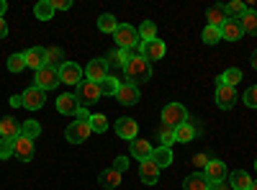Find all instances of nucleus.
Instances as JSON below:
<instances>
[{"instance_id": "f257e3e1", "label": "nucleus", "mask_w": 257, "mask_h": 190, "mask_svg": "<svg viewBox=\"0 0 257 190\" xmlns=\"http://www.w3.org/2000/svg\"><path fill=\"white\" fill-rule=\"evenodd\" d=\"M123 75H126V82L128 85H142V82H147L149 77H152V62H147L142 54H134L132 59L123 65Z\"/></svg>"}, {"instance_id": "f03ea898", "label": "nucleus", "mask_w": 257, "mask_h": 190, "mask_svg": "<svg viewBox=\"0 0 257 190\" xmlns=\"http://www.w3.org/2000/svg\"><path fill=\"white\" fill-rule=\"evenodd\" d=\"M162 123L170 126V129H178V126L188 123L185 105H180V103H167L165 108H162Z\"/></svg>"}, {"instance_id": "7ed1b4c3", "label": "nucleus", "mask_w": 257, "mask_h": 190, "mask_svg": "<svg viewBox=\"0 0 257 190\" xmlns=\"http://www.w3.org/2000/svg\"><path fill=\"white\" fill-rule=\"evenodd\" d=\"M113 39H116L118 49H132V52L139 47V41H142V39H139V31H137L134 26H128V24H118Z\"/></svg>"}, {"instance_id": "20e7f679", "label": "nucleus", "mask_w": 257, "mask_h": 190, "mask_svg": "<svg viewBox=\"0 0 257 190\" xmlns=\"http://www.w3.org/2000/svg\"><path fill=\"white\" fill-rule=\"evenodd\" d=\"M77 103L82 105V108H88V105L98 103L100 98V90H98V82H90V80H82L80 85H77V93H75Z\"/></svg>"}, {"instance_id": "39448f33", "label": "nucleus", "mask_w": 257, "mask_h": 190, "mask_svg": "<svg viewBox=\"0 0 257 190\" xmlns=\"http://www.w3.org/2000/svg\"><path fill=\"white\" fill-rule=\"evenodd\" d=\"M34 82H36V88H41V90H54L57 85H62V80H59V70L57 67H41L39 72H36V77H34Z\"/></svg>"}, {"instance_id": "423d86ee", "label": "nucleus", "mask_w": 257, "mask_h": 190, "mask_svg": "<svg viewBox=\"0 0 257 190\" xmlns=\"http://www.w3.org/2000/svg\"><path fill=\"white\" fill-rule=\"evenodd\" d=\"M167 52L165 47V41L160 39H152V41H139V47H137V54H142L147 62H155V59H162Z\"/></svg>"}, {"instance_id": "0eeeda50", "label": "nucleus", "mask_w": 257, "mask_h": 190, "mask_svg": "<svg viewBox=\"0 0 257 190\" xmlns=\"http://www.w3.org/2000/svg\"><path fill=\"white\" fill-rule=\"evenodd\" d=\"M90 134H93L90 121H77V118H75V123L67 126V131H64V136H67L70 144H82V141H88Z\"/></svg>"}, {"instance_id": "6e6552de", "label": "nucleus", "mask_w": 257, "mask_h": 190, "mask_svg": "<svg viewBox=\"0 0 257 190\" xmlns=\"http://www.w3.org/2000/svg\"><path fill=\"white\" fill-rule=\"evenodd\" d=\"M82 75H85V70L80 65H75V62H64V65L59 67V80L67 82V85H80Z\"/></svg>"}, {"instance_id": "1a4fd4ad", "label": "nucleus", "mask_w": 257, "mask_h": 190, "mask_svg": "<svg viewBox=\"0 0 257 190\" xmlns=\"http://www.w3.org/2000/svg\"><path fill=\"white\" fill-rule=\"evenodd\" d=\"M21 98H24V105L29 111H39L41 105H44L47 100V90H41V88H26V93H21Z\"/></svg>"}, {"instance_id": "9d476101", "label": "nucleus", "mask_w": 257, "mask_h": 190, "mask_svg": "<svg viewBox=\"0 0 257 190\" xmlns=\"http://www.w3.org/2000/svg\"><path fill=\"white\" fill-rule=\"evenodd\" d=\"M85 77H88L90 82H103L105 77H108V62H105V59L88 62V67H85Z\"/></svg>"}, {"instance_id": "9b49d317", "label": "nucleus", "mask_w": 257, "mask_h": 190, "mask_svg": "<svg viewBox=\"0 0 257 190\" xmlns=\"http://www.w3.org/2000/svg\"><path fill=\"white\" fill-rule=\"evenodd\" d=\"M216 82H219V80H216ZM234 103H237V93H234V88L219 82V85H216V105H219L221 111H229Z\"/></svg>"}, {"instance_id": "f8f14e48", "label": "nucleus", "mask_w": 257, "mask_h": 190, "mask_svg": "<svg viewBox=\"0 0 257 190\" xmlns=\"http://www.w3.org/2000/svg\"><path fill=\"white\" fill-rule=\"evenodd\" d=\"M116 134L121 136V139H126V141H134L137 139V134H139V123L134 121V118H118L116 121Z\"/></svg>"}, {"instance_id": "ddd939ff", "label": "nucleus", "mask_w": 257, "mask_h": 190, "mask_svg": "<svg viewBox=\"0 0 257 190\" xmlns=\"http://www.w3.org/2000/svg\"><path fill=\"white\" fill-rule=\"evenodd\" d=\"M203 175H206V180H208L211 185H213V182H224V180H226V164H224L221 159H211V162L206 164Z\"/></svg>"}, {"instance_id": "4468645a", "label": "nucleus", "mask_w": 257, "mask_h": 190, "mask_svg": "<svg viewBox=\"0 0 257 190\" xmlns=\"http://www.w3.org/2000/svg\"><path fill=\"white\" fill-rule=\"evenodd\" d=\"M13 154H16L21 162H29V159L34 157V141L21 134V136L13 141Z\"/></svg>"}, {"instance_id": "2eb2a0df", "label": "nucleus", "mask_w": 257, "mask_h": 190, "mask_svg": "<svg viewBox=\"0 0 257 190\" xmlns=\"http://www.w3.org/2000/svg\"><path fill=\"white\" fill-rule=\"evenodd\" d=\"M116 100L121 105H137L139 103V88L137 85H128V82H121V88L116 93Z\"/></svg>"}, {"instance_id": "dca6fc26", "label": "nucleus", "mask_w": 257, "mask_h": 190, "mask_svg": "<svg viewBox=\"0 0 257 190\" xmlns=\"http://www.w3.org/2000/svg\"><path fill=\"white\" fill-rule=\"evenodd\" d=\"M24 57H26V67H31V70H41V67H47V49H41V47H34V49H29V52H24Z\"/></svg>"}, {"instance_id": "f3484780", "label": "nucleus", "mask_w": 257, "mask_h": 190, "mask_svg": "<svg viewBox=\"0 0 257 190\" xmlns=\"http://www.w3.org/2000/svg\"><path fill=\"white\" fill-rule=\"evenodd\" d=\"M139 177H142L144 185H155V182L160 180V167H157L152 159H144V162L139 164Z\"/></svg>"}, {"instance_id": "a211bd4d", "label": "nucleus", "mask_w": 257, "mask_h": 190, "mask_svg": "<svg viewBox=\"0 0 257 190\" xmlns=\"http://www.w3.org/2000/svg\"><path fill=\"white\" fill-rule=\"evenodd\" d=\"M77 108H80V103H77V98H75V95L64 93V95H59V98H57V111H59V113H64V116H75V113H77Z\"/></svg>"}, {"instance_id": "6ab92c4d", "label": "nucleus", "mask_w": 257, "mask_h": 190, "mask_svg": "<svg viewBox=\"0 0 257 190\" xmlns=\"http://www.w3.org/2000/svg\"><path fill=\"white\" fill-rule=\"evenodd\" d=\"M0 134H3V139L16 141V139L21 136V123H18L13 116H6L3 121H0Z\"/></svg>"}, {"instance_id": "aec40b11", "label": "nucleus", "mask_w": 257, "mask_h": 190, "mask_svg": "<svg viewBox=\"0 0 257 190\" xmlns=\"http://www.w3.org/2000/svg\"><path fill=\"white\" fill-rule=\"evenodd\" d=\"M152 152H155V146L149 144L147 139H134V141H132V154H134L139 162L149 159V157H152Z\"/></svg>"}, {"instance_id": "412c9836", "label": "nucleus", "mask_w": 257, "mask_h": 190, "mask_svg": "<svg viewBox=\"0 0 257 190\" xmlns=\"http://www.w3.org/2000/svg\"><path fill=\"white\" fill-rule=\"evenodd\" d=\"M244 36V31H242V24L239 21H226V24L221 26V39H226V41H239Z\"/></svg>"}, {"instance_id": "4be33fe9", "label": "nucleus", "mask_w": 257, "mask_h": 190, "mask_svg": "<svg viewBox=\"0 0 257 190\" xmlns=\"http://www.w3.org/2000/svg\"><path fill=\"white\" fill-rule=\"evenodd\" d=\"M183 190H211V182L206 180V175H203V172H193V175H188V177H185Z\"/></svg>"}, {"instance_id": "5701e85b", "label": "nucleus", "mask_w": 257, "mask_h": 190, "mask_svg": "<svg viewBox=\"0 0 257 190\" xmlns=\"http://www.w3.org/2000/svg\"><path fill=\"white\" fill-rule=\"evenodd\" d=\"M149 159H152L160 170H162V167H170V164H173V149H170V146H155V152H152Z\"/></svg>"}, {"instance_id": "b1692460", "label": "nucleus", "mask_w": 257, "mask_h": 190, "mask_svg": "<svg viewBox=\"0 0 257 190\" xmlns=\"http://www.w3.org/2000/svg\"><path fill=\"white\" fill-rule=\"evenodd\" d=\"M206 18H208V26H213V29H221L226 21H229L226 13H224V6H211L206 11Z\"/></svg>"}, {"instance_id": "393cba45", "label": "nucleus", "mask_w": 257, "mask_h": 190, "mask_svg": "<svg viewBox=\"0 0 257 190\" xmlns=\"http://www.w3.org/2000/svg\"><path fill=\"white\" fill-rule=\"evenodd\" d=\"M98 182H100L105 190H113V187L121 185V172H116L113 167H108V170H103V172L98 175Z\"/></svg>"}, {"instance_id": "a878e982", "label": "nucleus", "mask_w": 257, "mask_h": 190, "mask_svg": "<svg viewBox=\"0 0 257 190\" xmlns=\"http://www.w3.org/2000/svg\"><path fill=\"white\" fill-rule=\"evenodd\" d=\"M229 185H231V190H249L252 177H249L244 170H234L231 177H229Z\"/></svg>"}, {"instance_id": "bb28decb", "label": "nucleus", "mask_w": 257, "mask_h": 190, "mask_svg": "<svg viewBox=\"0 0 257 190\" xmlns=\"http://www.w3.org/2000/svg\"><path fill=\"white\" fill-rule=\"evenodd\" d=\"M224 13H226V18H231V21H239V18L247 13V6L242 3V0H231V3L224 6Z\"/></svg>"}, {"instance_id": "cd10ccee", "label": "nucleus", "mask_w": 257, "mask_h": 190, "mask_svg": "<svg viewBox=\"0 0 257 190\" xmlns=\"http://www.w3.org/2000/svg\"><path fill=\"white\" fill-rule=\"evenodd\" d=\"M239 24H242V31H244V34L257 36V11H249V8H247V13L239 18Z\"/></svg>"}, {"instance_id": "c85d7f7f", "label": "nucleus", "mask_w": 257, "mask_h": 190, "mask_svg": "<svg viewBox=\"0 0 257 190\" xmlns=\"http://www.w3.org/2000/svg\"><path fill=\"white\" fill-rule=\"evenodd\" d=\"M34 16H36L39 21H52V16H54L52 0H41V3H36V6H34Z\"/></svg>"}, {"instance_id": "c756f323", "label": "nucleus", "mask_w": 257, "mask_h": 190, "mask_svg": "<svg viewBox=\"0 0 257 190\" xmlns=\"http://www.w3.org/2000/svg\"><path fill=\"white\" fill-rule=\"evenodd\" d=\"M132 57H134V52H132V49H116V52H111V54H108V59H105V62H108V65H116V67H123Z\"/></svg>"}, {"instance_id": "7c9ffc66", "label": "nucleus", "mask_w": 257, "mask_h": 190, "mask_svg": "<svg viewBox=\"0 0 257 190\" xmlns=\"http://www.w3.org/2000/svg\"><path fill=\"white\" fill-rule=\"evenodd\" d=\"M196 134H198L196 126L183 123V126H178V129H175V141H193V139H196Z\"/></svg>"}, {"instance_id": "2f4dec72", "label": "nucleus", "mask_w": 257, "mask_h": 190, "mask_svg": "<svg viewBox=\"0 0 257 190\" xmlns=\"http://www.w3.org/2000/svg\"><path fill=\"white\" fill-rule=\"evenodd\" d=\"M98 29H100L103 34H116V29H118V21H116L111 13H103V16L98 18Z\"/></svg>"}, {"instance_id": "473e14b6", "label": "nucleus", "mask_w": 257, "mask_h": 190, "mask_svg": "<svg viewBox=\"0 0 257 190\" xmlns=\"http://www.w3.org/2000/svg\"><path fill=\"white\" fill-rule=\"evenodd\" d=\"M118 88H121V82L116 80V77H105L103 82H98V90H100V95H116L118 93Z\"/></svg>"}, {"instance_id": "72a5a7b5", "label": "nucleus", "mask_w": 257, "mask_h": 190, "mask_svg": "<svg viewBox=\"0 0 257 190\" xmlns=\"http://www.w3.org/2000/svg\"><path fill=\"white\" fill-rule=\"evenodd\" d=\"M139 39H142V41L157 39V26H155V21H144V24L139 26Z\"/></svg>"}, {"instance_id": "f704fd0d", "label": "nucleus", "mask_w": 257, "mask_h": 190, "mask_svg": "<svg viewBox=\"0 0 257 190\" xmlns=\"http://www.w3.org/2000/svg\"><path fill=\"white\" fill-rule=\"evenodd\" d=\"M239 80H242V70H237V67H229V70L219 77V82H224V85H229V88H234Z\"/></svg>"}, {"instance_id": "c9c22d12", "label": "nucleus", "mask_w": 257, "mask_h": 190, "mask_svg": "<svg viewBox=\"0 0 257 190\" xmlns=\"http://www.w3.org/2000/svg\"><path fill=\"white\" fill-rule=\"evenodd\" d=\"M21 134L34 141V139L41 134V123H39V121H26V123H21Z\"/></svg>"}, {"instance_id": "e433bc0d", "label": "nucleus", "mask_w": 257, "mask_h": 190, "mask_svg": "<svg viewBox=\"0 0 257 190\" xmlns=\"http://www.w3.org/2000/svg\"><path fill=\"white\" fill-rule=\"evenodd\" d=\"M90 129H93L95 134H103L105 129H108V118H105L103 113H93V116H90Z\"/></svg>"}, {"instance_id": "4c0bfd02", "label": "nucleus", "mask_w": 257, "mask_h": 190, "mask_svg": "<svg viewBox=\"0 0 257 190\" xmlns=\"http://www.w3.org/2000/svg\"><path fill=\"white\" fill-rule=\"evenodd\" d=\"M47 62H49V67H62L64 65V54H62V49H57V47H52V49H47Z\"/></svg>"}, {"instance_id": "58836bf2", "label": "nucleus", "mask_w": 257, "mask_h": 190, "mask_svg": "<svg viewBox=\"0 0 257 190\" xmlns=\"http://www.w3.org/2000/svg\"><path fill=\"white\" fill-rule=\"evenodd\" d=\"M8 70H11V72L26 70V57H24V54H11V57H8Z\"/></svg>"}, {"instance_id": "ea45409f", "label": "nucleus", "mask_w": 257, "mask_h": 190, "mask_svg": "<svg viewBox=\"0 0 257 190\" xmlns=\"http://www.w3.org/2000/svg\"><path fill=\"white\" fill-rule=\"evenodd\" d=\"M203 41H206V44H216V41H221V29L206 26L203 29Z\"/></svg>"}, {"instance_id": "a19ab883", "label": "nucleus", "mask_w": 257, "mask_h": 190, "mask_svg": "<svg viewBox=\"0 0 257 190\" xmlns=\"http://www.w3.org/2000/svg\"><path fill=\"white\" fill-rule=\"evenodd\" d=\"M157 134H160V139H162V146H170V144L175 141V129H170V126H165V123L160 126Z\"/></svg>"}, {"instance_id": "79ce46f5", "label": "nucleus", "mask_w": 257, "mask_h": 190, "mask_svg": "<svg viewBox=\"0 0 257 190\" xmlns=\"http://www.w3.org/2000/svg\"><path fill=\"white\" fill-rule=\"evenodd\" d=\"M13 157V141L11 139H0V159Z\"/></svg>"}, {"instance_id": "37998d69", "label": "nucleus", "mask_w": 257, "mask_h": 190, "mask_svg": "<svg viewBox=\"0 0 257 190\" xmlns=\"http://www.w3.org/2000/svg\"><path fill=\"white\" fill-rule=\"evenodd\" d=\"M244 105H249V108H257V85L244 93Z\"/></svg>"}, {"instance_id": "c03bdc74", "label": "nucleus", "mask_w": 257, "mask_h": 190, "mask_svg": "<svg viewBox=\"0 0 257 190\" xmlns=\"http://www.w3.org/2000/svg\"><path fill=\"white\" fill-rule=\"evenodd\" d=\"M113 170H116V172H126V170H128V157H116Z\"/></svg>"}, {"instance_id": "a18cd8bd", "label": "nucleus", "mask_w": 257, "mask_h": 190, "mask_svg": "<svg viewBox=\"0 0 257 190\" xmlns=\"http://www.w3.org/2000/svg\"><path fill=\"white\" fill-rule=\"evenodd\" d=\"M54 11H70L72 8V0H52Z\"/></svg>"}, {"instance_id": "49530a36", "label": "nucleus", "mask_w": 257, "mask_h": 190, "mask_svg": "<svg viewBox=\"0 0 257 190\" xmlns=\"http://www.w3.org/2000/svg\"><path fill=\"white\" fill-rule=\"evenodd\" d=\"M90 116H93V113H90L88 108H82V105H80L77 113H75V118H77V121H90Z\"/></svg>"}, {"instance_id": "de8ad7c7", "label": "nucleus", "mask_w": 257, "mask_h": 190, "mask_svg": "<svg viewBox=\"0 0 257 190\" xmlns=\"http://www.w3.org/2000/svg\"><path fill=\"white\" fill-rule=\"evenodd\" d=\"M208 162H211L208 154H196V157H193V164H198V167H206Z\"/></svg>"}, {"instance_id": "09e8293b", "label": "nucleus", "mask_w": 257, "mask_h": 190, "mask_svg": "<svg viewBox=\"0 0 257 190\" xmlns=\"http://www.w3.org/2000/svg\"><path fill=\"white\" fill-rule=\"evenodd\" d=\"M8 36V24H6V18H0V39H6Z\"/></svg>"}, {"instance_id": "8fccbe9b", "label": "nucleus", "mask_w": 257, "mask_h": 190, "mask_svg": "<svg viewBox=\"0 0 257 190\" xmlns=\"http://www.w3.org/2000/svg\"><path fill=\"white\" fill-rule=\"evenodd\" d=\"M211 190H231V185H229V182H213Z\"/></svg>"}, {"instance_id": "3c124183", "label": "nucleus", "mask_w": 257, "mask_h": 190, "mask_svg": "<svg viewBox=\"0 0 257 190\" xmlns=\"http://www.w3.org/2000/svg\"><path fill=\"white\" fill-rule=\"evenodd\" d=\"M11 105H13V108H21V105H24V98H21V95H13V98H11Z\"/></svg>"}, {"instance_id": "603ef678", "label": "nucleus", "mask_w": 257, "mask_h": 190, "mask_svg": "<svg viewBox=\"0 0 257 190\" xmlns=\"http://www.w3.org/2000/svg\"><path fill=\"white\" fill-rule=\"evenodd\" d=\"M6 11H8V3H6V0H0V18L6 16Z\"/></svg>"}, {"instance_id": "864d4df0", "label": "nucleus", "mask_w": 257, "mask_h": 190, "mask_svg": "<svg viewBox=\"0 0 257 190\" xmlns=\"http://www.w3.org/2000/svg\"><path fill=\"white\" fill-rule=\"evenodd\" d=\"M252 67H254V70H257V49H254V52H252Z\"/></svg>"}, {"instance_id": "5fc2aeb1", "label": "nucleus", "mask_w": 257, "mask_h": 190, "mask_svg": "<svg viewBox=\"0 0 257 190\" xmlns=\"http://www.w3.org/2000/svg\"><path fill=\"white\" fill-rule=\"evenodd\" d=\"M249 190H257V180H252V185H249Z\"/></svg>"}, {"instance_id": "6e6d98bb", "label": "nucleus", "mask_w": 257, "mask_h": 190, "mask_svg": "<svg viewBox=\"0 0 257 190\" xmlns=\"http://www.w3.org/2000/svg\"><path fill=\"white\" fill-rule=\"evenodd\" d=\"M254 167H257V162H254Z\"/></svg>"}]
</instances>
